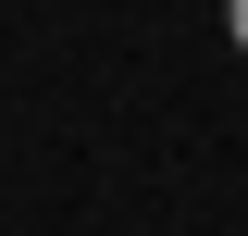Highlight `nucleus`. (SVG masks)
<instances>
[{
	"label": "nucleus",
	"instance_id": "f257e3e1",
	"mask_svg": "<svg viewBox=\"0 0 248 236\" xmlns=\"http://www.w3.org/2000/svg\"><path fill=\"white\" fill-rule=\"evenodd\" d=\"M223 25H236V50H248V0H236V13H223Z\"/></svg>",
	"mask_w": 248,
	"mask_h": 236
}]
</instances>
